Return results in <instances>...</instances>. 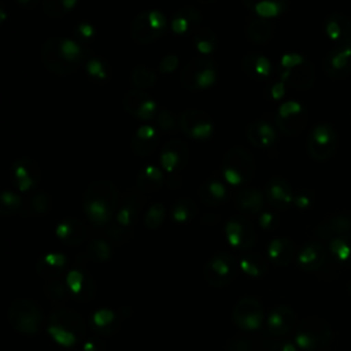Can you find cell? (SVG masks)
Segmentation results:
<instances>
[{
    "label": "cell",
    "instance_id": "17",
    "mask_svg": "<svg viewBox=\"0 0 351 351\" xmlns=\"http://www.w3.org/2000/svg\"><path fill=\"white\" fill-rule=\"evenodd\" d=\"M324 71L333 80H343L351 74V41L337 44L326 53Z\"/></svg>",
    "mask_w": 351,
    "mask_h": 351
},
{
    "label": "cell",
    "instance_id": "60",
    "mask_svg": "<svg viewBox=\"0 0 351 351\" xmlns=\"http://www.w3.org/2000/svg\"><path fill=\"white\" fill-rule=\"evenodd\" d=\"M82 351H106V344L103 340L93 337L84 343Z\"/></svg>",
    "mask_w": 351,
    "mask_h": 351
},
{
    "label": "cell",
    "instance_id": "49",
    "mask_svg": "<svg viewBox=\"0 0 351 351\" xmlns=\"http://www.w3.org/2000/svg\"><path fill=\"white\" fill-rule=\"evenodd\" d=\"M77 0H43V10L49 16H62L67 14Z\"/></svg>",
    "mask_w": 351,
    "mask_h": 351
},
{
    "label": "cell",
    "instance_id": "27",
    "mask_svg": "<svg viewBox=\"0 0 351 351\" xmlns=\"http://www.w3.org/2000/svg\"><path fill=\"white\" fill-rule=\"evenodd\" d=\"M318 239L321 240H333L336 237L346 236L351 233V215L350 214H337L328 221L321 222L315 230Z\"/></svg>",
    "mask_w": 351,
    "mask_h": 351
},
{
    "label": "cell",
    "instance_id": "56",
    "mask_svg": "<svg viewBox=\"0 0 351 351\" xmlns=\"http://www.w3.org/2000/svg\"><path fill=\"white\" fill-rule=\"evenodd\" d=\"M258 222H259L261 228H263L265 230H273L278 223V218L270 211H262L259 214Z\"/></svg>",
    "mask_w": 351,
    "mask_h": 351
},
{
    "label": "cell",
    "instance_id": "31",
    "mask_svg": "<svg viewBox=\"0 0 351 351\" xmlns=\"http://www.w3.org/2000/svg\"><path fill=\"white\" fill-rule=\"evenodd\" d=\"M159 143V134L151 125H143L132 138V149L137 156H147L155 151Z\"/></svg>",
    "mask_w": 351,
    "mask_h": 351
},
{
    "label": "cell",
    "instance_id": "6",
    "mask_svg": "<svg viewBox=\"0 0 351 351\" xmlns=\"http://www.w3.org/2000/svg\"><path fill=\"white\" fill-rule=\"evenodd\" d=\"M7 318L16 332L25 335L37 333L43 325L41 308L29 298L15 299L7 311Z\"/></svg>",
    "mask_w": 351,
    "mask_h": 351
},
{
    "label": "cell",
    "instance_id": "2",
    "mask_svg": "<svg viewBox=\"0 0 351 351\" xmlns=\"http://www.w3.org/2000/svg\"><path fill=\"white\" fill-rule=\"evenodd\" d=\"M118 203V192L111 181L100 180L92 182L84 193V211L95 225L111 222Z\"/></svg>",
    "mask_w": 351,
    "mask_h": 351
},
{
    "label": "cell",
    "instance_id": "21",
    "mask_svg": "<svg viewBox=\"0 0 351 351\" xmlns=\"http://www.w3.org/2000/svg\"><path fill=\"white\" fill-rule=\"evenodd\" d=\"M70 295L81 302L90 300L96 291V284L92 276L82 269H73L66 274L64 278Z\"/></svg>",
    "mask_w": 351,
    "mask_h": 351
},
{
    "label": "cell",
    "instance_id": "5",
    "mask_svg": "<svg viewBox=\"0 0 351 351\" xmlns=\"http://www.w3.org/2000/svg\"><path fill=\"white\" fill-rule=\"evenodd\" d=\"M141 200L136 192L126 193L121 208L115 213V218L108 223L107 236L115 243H126L133 234V226L137 221Z\"/></svg>",
    "mask_w": 351,
    "mask_h": 351
},
{
    "label": "cell",
    "instance_id": "24",
    "mask_svg": "<svg viewBox=\"0 0 351 351\" xmlns=\"http://www.w3.org/2000/svg\"><path fill=\"white\" fill-rule=\"evenodd\" d=\"M266 200L277 210H285L293 203V192L289 182L282 177H273L265 186Z\"/></svg>",
    "mask_w": 351,
    "mask_h": 351
},
{
    "label": "cell",
    "instance_id": "9",
    "mask_svg": "<svg viewBox=\"0 0 351 351\" xmlns=\"http://www.w3.org/2000/svg\"><path fill=\"white\" fill-rule=\"evenodd\" d=\"M166 29V18L160 11L148 10L140 12L130 25V34L138 44H149L158 40Z\"/></svg>",
    "mask_w": 351,
    "mask_h": 351
},
{
    "label": "cell",
    "instance_id": "7",
    "mask_svg": "<svg viewBox=\"0 0 351 351\" xmlns=\"http://www.w3.org/2000/svg\"><path fill=\"white\" fill-rule=\"evenodd\" d=\"M255 173L252 155L241 147H234L226 152L222 160V176L230 185H243L251 181Z\"/></svg>",
    "mask_w": 351,
    "mask_h": 351
},
{
    "label": "cell",
    "instance_id": "28",
    "mask_svg": "<svg viewBox=\"0 0 351 351\" xmlns=\"http://www.w3.org/2000/svg\"><path fill=\"white\" fill-rule=\"evenodd\" d=\"M67 270V256L60 252L43 255L37 262V273L45 280L60 278Z\"/></svg>",
    "mask_w": 351,
    "mask_h": 351
},
{
    "label": "cell",
    "instance_id": "35",
    "mask_svg": "<svg viewBox=\"0 0 351 351\" xmlns=\"http://www.w3.org/2000/svg\"><path fill=\"white\" fill-rule=\"evenodd\" d=\"M245 8L259 18L280 16L288 5V0H243Z\"/></svg>",
    "mask_w": 351,
    "mask_h": 351
},
{
    "label": "cell",
    "instance_id": "19",
    "mask_svg": "<svg viewBox=\"0 0 351 351\" xmlns=\"http://www.w3.org/2000/svg\"><path fill=\"white\" fill-rule=\"evenodd\" d=\"M188 163V147L180 138L169 140L160 152L162 167L171 174L181 171Z\"/></svg>",
    "mask_w": 351,
    "mask_h": 351
},
{
    "label": "cell",
    "instance_id": "14",
    "mask_svg": "<svg viewBox=\"0 0 351 351\" xmlns=\"http://www.w3.org/2000/svg\"><path fill=\"white\" fill-rule=\"evenodd\" d=\"M308 117L306 108L298 101H285L278 107L276 115V123L278 129L288 134L295 136L300 133L307 125Z\"/></svg>",
    "mask_w": 351,
    "mask_h": 351
},
{
    "label": "cell",
    "instance_id": "4",
    "mask_svg": "<svg viewBox=\"0 0 351 351\" xmlns=\"http://www.w3.org/2000/svg\"><path fill=\"white\" fill-rule=\"evenodd\" d=\"M332 340L329 324L319 317H306L296 328L295 343L303 351H324Z\"/></svg>",
    "mask_w": 351,
    "mask_h": 351
},
{
    "label": "cell",
    "instance_id": "33",
    "mask_svg": "<svg viewBox=\"0 0 351 351\" xmlns=\"http://www.w3.org/2000/svg\"><path fill=\"white\" fill-rule=\"evenodd\" d=\"M326 36L337 44L351 41V21L343 15L333 14L324 23Z\"/></svg>",
    "mask_w": 351,
    "mask_h": 351
},
{
    "label": "cell",
    "instance_id": "30",
    "mask_svg": "<svg viewBox=\"0 0 351 351\" xmlns=\"http://www.w3.org/2000/svg\"><path fill=\"white\" fill-rule=\"evenodd\" d=\"M55 233L60 241H63L67 245H75L82 243L86 239V228L85 225L75 218H64L62 219Z\"/></svg>",
    "mask_w": 351,
    "mask_h": 351
},
{
    "label": "cell",
    "instance_id": "3",
    "mask_svg": "<svg viewBox=\"0 0 351 351\" xmlns=\"http://www.w3.org/2000/svg\"><path fill=\"white\" fill-rule=\"evenodd\" d=\"M48 332L60 346L73 347L84 339L86 324L78 313L70 308H58L48 318Z\"/></svg>",
    "mask_w": 351,
    "mask_h": 351
},
{
    "label": "cell",
    "instance_id": "46",
    "mask_svg": "<svg viewBox=\"0 0 351 351\" xmlns=\"http://www.w3.org/2000/svg\"><path fill=\"white\" fill-rule=\"evenodd\" d=\"M23 206L25 203L16 192L4 191L0 196V213L3 215H14L22 213Z\"/></svg>",
    "mask_w": 351,
    "mask_h": 351
},
{
    "label": "cell",
    "instance_id": "43",
    "mask_svg": "<svg viewBox=\"0 0 351 351\" xmlns=\"http://www.w3.org/2000/svg\"><path fill=\"white\" fill-rule=\"evenodd\" d=\"M112 247L104 239H95L88 244L86 255L95 263H104L111 258Z\"/></svg>",
    "mask_w": 351,
    "mask_h": 351
},
{
    "label": "cell",
    "instance_id": "16",
    "mask_svg": "<svg viewBox=\"0 0 351 351\" xmlns=\"http://www.w3.org/2000/svg\"><path fill=\"white\" fill-rule=\"evenodd\" d=\"M225 234L229 244L240 251H248L256 241V233L252 223L241 215L229 218L225 226Z\"/></svg>",
    "mask_w": 351,
    "mask_h": 351
},
{
    "label": "cell",
    "instance_id": "57",
    "mask_svg": "<svg viewBox=\"0 0 351 351\" xmlns=\"http://www.w3.org/2000/svg\"><path fill=\"white\" fill-rule=\"evenodd\" d=\"M177 64H178V58L176 55H166L159 64V70L162 73H171L177 67Z\"/></svg>",
    "mask_w": 351,
    "mask_h": 351
},
{
    "label": "cell",
    "instance_id": "48",
    "mask_svg": "<svg viewBox=\"0 0 351 351\" xmlns=\"http://www.w3.org/2000/svg\"><path fill=\"white\" fill-rule=\"evenodd\" d=\"M156 75L152 70L147 69L145 66H137L133 69L130 74V82L137 89H145L155 85Z\"/></svg>",
    "mask_w": 351,
    "mask_h": 351
},
{
    "label": "cell",
    "instance_id": "18",
    "mask_svg": "<svg viewBox=\"0 0 351 351\" xmlns=\"http://www.w3.org/2000/svg\"><path fill=\"white\" fill-rule=\"evenodd\" d=\"M41 171L36 160L19 158L11 166V181L19 192L33 191L40 180Z\"/></svg>",
    "mask_w": 351,
    "mask_h": 351
},
{
    "label": "cell",
    "instance_id": "52",
    "mask_svg": "<svg viewBox=\"0 0 351 351\" xmlns=\"http://www.w3.org/2000/svg\"><path fill=\"white\" fill-rule=\"evenodd\" d=\"M156 121H158V125L160 126V129H163L165 132H174L177 128H178V123H176V118L174 115L166 110V108H160L158 112H156Z\"/></svg>",
    "mask_w": 351,
    "mask_h": 351
},
{
    "label": "cell",
    "instance_id": "53",
    "mask_svg": "<svg viewBox=\"0 0 351 351\" xmlns=\"http://www.w3.org/2000/svg\"><path fill=\"white\" fill-rule=\"evenodd\" d=\"M225 351H255V346L247 337H233L226 343Z\"/></svg>",
    "mask_w": 351,
    "mask_h": 351
},
{
    "label": "cell",
    "instance_id": "44",
    "mask_svg": "<svg viewBox=\"0 0 351 351\" xmlns=\"http://www.w3.org/2000/svg\"><path fill=\"white\" fill-rule=\"evenodd\" d=\"M49 208H51L49 197L43 192H36L25 202L22 213L26 215H41L48 213Z\"/></svg>",
    "mask_w": 351,
    "mask_h": 351
},
{
    "label": "cell",
    "instance_id": "32",
    "mask_svg": "<svg viewBox=\"0 0 351 351\" xmlns=\"http://www.w3.org/2000/svg\"><path fill=\"white\" fill-rule=\"evenodd\" d=\"M243 71L254 81H265L271 74L270 60L261 53H248L241 62Z\"/></svg>",
    "mask_w": 351,
    "mask_h": 351
},
{
    "label": "cell",
    "instance_id": "59",
    "mask_svg": "<svg viewBox=\"0 0 351 351\" xmlns=\"http://www.w3.org/2000/svg\"><path fill=\"white\" fill-rule=\"evenodd\" d=\"M267 93L271 99L274 100H278L284 96L285 93V84L282 81H278V82H273L269 88H267Z\"/></svg>",
    "mask_w": 351,
    "mask_h": 351
},
{
    "label": "cell",
    "instance_id": "11",
    "mask_svg": "<svg viewBox=\"0 0 351 351\" xmlns=\"http://www.w3.org/2000/svg\"><path fill=\"white\" fill-rule=\"evenodd\" d=\"M180 80L189 90L206 89L217 81V67L213 60L207 58H197L184 67Z\"/></svg>",
    "mask_w": 351,
    "mask_h": 351
},
{
    "label": "cell",
    "instance_id": "37",
    "mask_svg": "<svg viewBox=\"0 0 351 351\" xmlns=\"http://www.w3.org/2000/svg\"><path fill=\"white\" fill-rule=\"evenodd\" d=\"M267 255L274 265L287 266L295 255V245L287 237H277L270 241L267 247Z\"/></svg>",
    "mask_w": 351,
    "mask_h": 351
},
{
    "label": "cell",
    "instance_id": "36",
    "mask_svg": "<svg viewBox=\"0 0 351 351\" xmlns=\"http://www.w3.org/2000/svg\"><path fill=\"white\" fill-rule=\"evenodd\" d=\"M199 197L208 206H218L228 199V189L219 180L208 178L200 184Z\"/></svg>",
    "mask_w": 351,
    "mask_h": 351
},
{
    "label": "cell",
    "instance_id": "12",
    "mask_svg": "<svg viewBox=\"0 0 351 351\" xmlns=\"http://www.w3.org/2000/svg\"><path fill=\"white\" fill-rule=\"evenodd\" d=\"M337 134L330 123H317L308 134L307 151L314 160H328L336 151Z\"/></svg>",
    "mask_w": 351,
    "mask_h": 351
},
{
    "label": "cell",
    "instance_id": "40",
    "mask_svg": "<svg viewBox=\"0 0 351 351\" xmlns=\"http://www.w3.org/2000/svg\"><path fill=\"white\" fill-rule=\"evenodd\" d=\"M241 271L250 277H262L267 271V261L256 252H245L239 262Z\"/></svg>",
    "mask_w": 351,
    "mask_h": 351
},
{
    "label": "cell",
    "instance_id": "58",
    "mask_svg": "<svg viewBox=\"0 0 351 351\" xmlns=\"http://www.w3.org/2000/svg\"><path fill=\"white\" fill-rule=\"evenodd\" d=\"M267 351H298V346L291 340H277L269 347Z\"/></svg>",
    "mask_w": 351,
    "mask_h": 351
},
{
    "label": "cell",
    "instance_id": "15",
    "mask_svg": "<svg viewBox=\"0 0 351 351\" xmlns=\"http://www.w3.org/2000/svg\"><path fill=\"white\" fill-rule=\"evenodd\" d=\"M178 129L193 140H207L214 132V125L204 111L186 110L178 118Z\"/></svg>",
    "mask_w": 351,
    "mask_h": 351
},
{
    "label": "cell",
    "instance_id": "1",
    "mask_svg": "<svg viewBox=\"0 0 351 351\" xmlns=\"http://www.w3.org/2000/svg\"><path fill=\"white\" fill-rule=\"evenodd\" d=\"M41 58L51 71L70 74L86 60V51L77 40L52 37L43 44Z\"/></svg>",
    "mask_w": 351,
    "mask_h": 351
},
{
    "label": "cell",
    "instance_id": "54",
    "mask_svg": "<svg viewBox=\"0 0 351 351\" xmlns=\"http://www.w3.org/2000/svg\"><path fill=\"white\" fill-rule=\"evenodd\" d=\"M314 202V195L311 191L308 189H302L299 191L295 196H293V203L300 210H306Z\"/></svg>",
    "mask_w": 351,
    "mask_h": 351
},
{
    "label": "cell",
    "instance_id": "47",
    "mask_svg": "<svg viewBox=\"0 0 351 351\" xmlns=\"http://www.w3.org/2000/svg\"><path fill=\"white\" fill-rule=\"evenodd\" d=\"M44 292L47 293V298L53 303H63L69 299V296H71L66 281L60 278L48 280V282L44 287Z\"/></svg>",
    "mask_w": 351,
    "mask_h": 351
},
{
    "label": "cell",
    "instance_id": "13",
    "mask_svg": "<svg viewBox=\"0 0 351 351\" xmlns=\"http://www.w3.org/2000/svg\"><path fill=\"white\" fill-rule=\"evenodd\" d=\"M233 322L243 330L261 329L265 321V310L255 296H244L239 299L232 311Z\"/></svg>",
    "mask_w": 351,
    "mask_h": 351
},
{
    "label": "cell",
    "instance_id": "25",
    "mask_svg": "<svg viewBox=\"0 0 351 351\" xmlns=\"http://www.w3.org/2000/svg\"><path fill=\"white\" fill-rule=\"evenodd\" d=\"M202 23V14L197 8L186 5L180 8L171 19V30L178 36L196 33Z\"/></svg>",
    "mask_w": 351,
    "mask_h": 351
},
{
    "label": "cell",
    "instance_id": "62",
    "mask_svg": "<svg viewBox=\"0 0 351 351\" xmlns=\"http://www.w3.org/2000/svg\"><path fill=\"white\" fill-rule=\"evenodd\" d=\"M200 3H203V4H210V3H213V1H215V0H199Z\"/></svg>",
    "mask_w": 351,
    "mask_h": 351
},
{
    "label": "cell",
    "instance_id": "55",
    "mask_svg": "<svg viewBox=\"0 0 351 351\" xmlns=\"http://www.w3.org/2000/svg\"><path fill=\"white\" fill-rule=\"evenodd\" d=\"M74 34L78 41H90L96 36V29L90 23L84 22V23H80L78 26H75Z\"/></svg>",
    "mask_w": 351,
    "mask_h": 351
},
{
    "label": "cell",
    "instance_id": "34",
    "mask_svg": "<svg viewBox=\"0 0 351 351\" xmlns=\"http://www.w3.org/2000/svg\"><path fill=\"white\" fill-rule=\"evenodd\" d=\"M119 324H121L119 317L108 308H100L95 311L89 321L90 329L100 336H110L115 333Z\"/></svg>",
    "mask_w": 351,
    "mask_h": 351
},
{
    "label": "cell",
    "instance_id": "26",
    "mask_svg": "<svg viewBox=\"0 0 351 351\" xmlns=\"http://www.w3.org/2000/svg\"><path fill=\"white\" fill-rule=\"evenodd\" d=\"M248 141L261 149H269L277 140L276 129L263 119H256L247 128Z\"/></svg>",
    "mask_w": 351,
    "mask_h": 351
},
{
    "label": "cell",
    "instance_id": "50",
    "mask_svg": "<svg viewBox=\"0 0 351 351\" xmlns=\"http://www.w3.org/2000/svg\"><path fill=\"white\" fill-rule=\"evenodd\" d=\"M85 69H86V73L89 74V77L97 82H101L104 80L108 78L110 75V69H108V64L101 60V59H97V58H93V59H89L86 60V64H85Z\"/></svg>",
    "mask_w": 351,
    "mask_h": 351
},
{
    "label": "cell",
    "instance_id": "39",
    "mask_svg": "<svg viewBox=\"0 0 351 351\" xmlns=\"http://www.w3.org/2000/svg\"><path fill=\"white\" fill-rule=\"evenodd\" d=\"M248 38L255 44H265L273 36V25L266 18L254 16L245 27Z\"/></svg>",
    "mask_w": 351,
    "mask_h": 351
},
{
    "label": "cell",
    "instance_id": "29",
    "mask_svg": "<svg viewBox=\"0 0 351 351\" xmlns=\"http://www.w3.org/2000/svg\"><path fill=\"white\" fill-rule=\"evenodd\" d=\"M265 192L258 188H244L239 191L234 197L237 208L247 215L261 214L265 206Z\"/></svg>",
    "mask_w": 351,
    "mask_h": 351
},
{
    "label": "cell",
    "instance_id": "8",
    "mask_svg": "<svg viewBox=\"0 0 351 351\" xmlns=\"http://www.w3.org/2000/svg\"><path fill=\"white\" fill-rule=\"evenodd\" d=\"M278 74L284 84L307 89L314 84V67L299 53H287L281 58L278 64Z\"/></svg>",
    "mask_w": 351,
    "mask_h": 351
},
{
    "label": "cell",
    "instance_id": "61",
    "mask_svg": "<svg viewBox=\"0 0 351 351\" xmlns=\"http://www.w3.org/2000/svg\"><path fill=\"white\" fill-rule=\"evenodd\" d=\"M38 3V0H18V4L23 8H33L36 7Z\"/></svg>",
    "mask_w": 351,
    "mask_h": 351
},
{
    "label": "cell",
    "instance_id": "38",
    "mask_svg": "<svg viewBox=\"0 0 351 351\" xmlns=\"http://www.w3.org/2000/svg\"><path fill=\"white\" fill-rule=\"evenodd\" d=\"M165 182V176L162 170L154 165L144 166L137 174V185L143 192H155L162 188Z\"/></svg>",
    "mask_w": 351,
    "mask_h": 351
},
{
    "label": "cell",
    "instance_id": "42",
    "mask_svg": "<svg viewBox=\"0 0 351 351\" xmlns=\"http://www.w3.org/2000/svg\"><path fill=\"white\" fill-rule=\"evenodd\" d=\"M197 213L196 203L189 197H182L177 200L171 210V217L178 223L189 222Z\"/></svg>",
    "mask_w": 351,
    "mask_h": 351
},
{
    "label": "cell",
    "instance_id": "23",
    "mask_svg": "<svg viewBox=\"0 0 351 351\" xmlns=\"http://www.w3.org/2000/svg\"><path fill=\"white\" fill-rule=\"evenodd\" d=\"M296 259L300 269H303L304 271L315 273L326 266L328 254L321 243L310 241L300 248Z\"/></svg>",
    "mask_w": 351,
    "mask_h": 351
},
{
    "label": "cell",
    "instance_id": "51",
    "mask_svg": "<svg viewBox=\"0 0 351 351\" xmlns=\"http://www.w3.org/2000/svg\"><path fill=\"white\" fill-rule=\"evenodd\" d=\"M165 214H166V210H165V206L162 203H154L148 211L145 213V217H144V223L148 229L151 230H155L158 229L163 219H165Z\"/></svg>",
    "mask_w": 351,
    "mask_h": 351
},
{
    "label": "cell",
    "instance_id": "63",
    "mask_svg": "<svg viewBox=\"0 0 351 351\" xmlns=\"http://www.w3.org/2000/svg\"><path fill=\"white\" fill-rule=\"evenodd\" d=\"M350 292H351V287H350Z\"/></svg>",
    "mask_w": 351,
    "mask_h": 351
},
{
    "label": "cell",
    "instance_id": "22",
    "mask_svg": "<svg viewBox=\"0 0 351 351\" xmlns=\"http://www.w3.org/2000/svg\"><path fill=\"white\" fill-rule=\"evenodd\" d=\"M296 322V313L292 307L287 304H280L274 307L267 319H266V329L271 336L281 337L288 335Z\"/></svg>",
    "mask_w": 351,
    "mask_h": 351
},
{
    "label": "cell",
    "instance_id": "41",
    "mask_svg": "<svg viewBox=\"0 0 351 351\" xmlns=\"http://www.w3.org/2000/svg\"><path fill=\"white\" fill-rule=\"evenodd\" d=\"M329 251L337 263L351 267V233L330 240Z\"/></svg>",
    "mask_w": 351,
    "mask_h": 351
},
{
    "label": "cell",
    "instance_id": "20",
    "mask_svg": "<svg viewBox=\"0 0 351 351\" xmlns=\"http://www.w3.org/2000/svg\"><path fill=\"white\" fill-rule=\"evenodd\" d=\"M123 108L128 114L140 119H151L156 115L155 101L141 89L130 90L123 96Z\"/></svg>",
    "mask_w": 351,
    "mask_h": 351
},
{
    "label": "cell",
    "instance_id": "10",
    "mask_svg": "<svg viewBox=\"0 0 351 351\" xmlns=\"http://www.w3.org/2000/svg\"><path fill=\"white\" fill-rule=\"evenodd\" d=\"M239 263L233 255L226 251L214 254L203 267L204 280L213 287H223L234 280Z\"/></svg>",
    "mask_w": 351,
    "mask_h": 351
},
{
    "label": "cell",
    "instance_id": "45",
    "mask_svg": "<svg viewBox=\"0 0 351 351\" xmlns=\"http://www.w3.org/2000/svg\"><path fill=\"white\" fill-rule=\"evenodd\" d=\"M193 45L202 53H211L217 48L218 40L211 29L202 27L193 34Z\"/></svg>",
    "mask_w": 351,
    "mask_h": 351
}]
</instances>
